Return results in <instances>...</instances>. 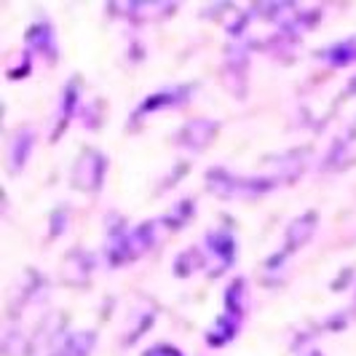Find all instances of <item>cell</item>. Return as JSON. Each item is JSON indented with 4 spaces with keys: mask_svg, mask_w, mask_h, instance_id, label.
<instances>
[{
    "mask_svg": "<svg viewBox=\"0 0 356 356\" xmlns=\"http://www.w3.org/2000/svg\"><path fill=\"white\" fill-rule=\"evenodd\" d=\"M99 169H102V161L97 153H86L81 163H78V172H75V182L81 188H94L97 179H99Z\"/></svg>",
    "mask_w": 356,
    "mask_h": 356,
    "instance_id": "cell-1",
    "label": "cell"
}]
</instances>
